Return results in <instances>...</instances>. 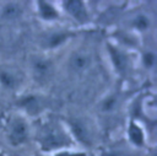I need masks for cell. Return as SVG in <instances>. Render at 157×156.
<instances>
[{
    "label": "cell",
    "instance_id": "obj_1",
    "mask_svg": "<svg viewBox=\"0 0 157 156\" xmlns=\"http://www.w3.org/2000/svg\"><path fill=\"white\" fill-rule=\"evenodd\" d=\"M38 141L42 149L45 151H52L59 147L67 146L70 144V139L66 135V133L54 123L44 124L39 129Z\"/></svg>",
    "mask_w": 157,
    "mask_h": 156
},
{
    "label": "cell",
    "instance_id": "obj_2",
    "mask_svg": "<svg viewBox=\"0 0 157 156\" xmlns=\"http://www.w3.org/2000/svg\"><path fill=\"white\" fill-rule=\"evenodd\" d=\"M69 125H70V129H71V133L75 135V138L85 144L86 146H90L92 144V139H93V135L91 133V129L90 127L82 120V119H77V118H70L67 120Z\"/></svg>",
    "mask_w": 157,
    "mask_h": 156
},
{
    "label": "cell",
    "instance_id": "obj_3",
    "mask_svg": "<svg viewBox=\"0 0 157 156\" xmlns=\"http://www.w3.org/2000/svg\"><path fill=\"white\" fill-rule=\"evenodd\" d=\"M28 138L27 123L21 118H15L9 127V140L12 145L23 144Z\"/></svg>",
    "mask_w": 157,
    "mask_h": 156
},
{
    "label": "cell",
    "instance_id": "obj_4",
    "mask_svg": "<svg viewBox=\"0 0 157 156\" xmlns=\"http://www.w3.org/2000/svg\"><path fill=\"white\" fill-rule=\"evenodd\" d=\"M32 70L36 80L38 81H45L49 79V76L53 72V63L49 59L45 58H36L32 61Z\"/></svg>",
    "mask_w": 157,
    "mask_h": 156
},
{
    "label": "cell",
    "instance_id": "obj_5",
    "mask_svg": "<svg viewBox=\"0 0 157 156\" xmlns=\"http://www.w3.org/2000/svg\"><path fill=\"white\" fill-rule=\"evenodd\" d=\"M64 6L65 10L78 22L85 23L88 21V14L87 10L85 7V4L80 0H69V1H64Z\"/></svg>",
    "mask_w": 157,
    "mask_h": 156
},
{
    "label": "cell",
    "instance_id": "obj_6",
    "mask_svg": "<svg viewBox=\"0 0 157 156\" xmlns=\"http://www.w3.org/2000/svg\"><path fill=\"white\" fill-rule=\"evenodd\" d=\"M108 52H109L112 63H113L114 68L117 69V71L120 72V74L125 72V70L128 68V58H126V55L120 49H118L117 47H114L112 44H108Z\"/></svg>",
    "mask_w": 157,
    "mask_h": 156
},
{
    "label": "cell",
    "instance_id": "obj_7",
    "mask_svg": "<svg viewBox=\"0 0 157 156\" xmlns=\"http://www.w3.org/2000/svg\"><path fill=\"white\" fill-rule=\"evenodd\" d=\"M90 63H91V59L85 53H76V54H72L70 58V66L72 70H75L77 72L86 70L88 68Z\"/></svg>",
    "mask_w": 157,
    "mask_h": 156
},
{
    "label": "cell",
    "instance_id": "obj_8",
    "mask_svg": "<svg viewBox=\"0 0 157 156\" xmlns=\"http://www.w3.org/2000/svg\"><path fill=\"white\" fill-rule=\"evenodd\" d=\"M38 11L40 14V17L47 21H53L59 17V14L55 7L47 1H38Z\"/></svg>",
    "mask_w": 157,
    "mask_h": 156
},
{
    "label": "cell",
    "instance_id": "obj_9",
    "mask_svg": "<svg viewBox=\"0 0 157 156\" xmlns=\"http://www.w3.org/2000/svg\"><path fill=\"white\" fill-rule=\"evenodd\" d=\"M21 14H22V9L21 5L17 2H7L6 5L2 6L1 10V16L5 20H15L20 17Z\"/></svg>",
    "mask_w": 157,
    "mask_h": 156
},
{
    "label": "cell",
    "instance_id": "obj_10",
    "mask_svg": "<svg viewBox=\"0 0 157 156\" xmlns=\"http://www.w3.org/2000/svg\"><path fill=\"white\" fill-rule=\"evenodd\" d=\"M0 84L9 90H15L17 87L18 79L12 71L6 70V69H1L0 70Z\"/></svg>",
    "mask_w": 157,
    "mask_h": 156
},
{
    "label": "cell",
    "instance_id": "obj_11",
    "mask_svg": "<svg viewBox=\"0 0 157 156\" xmlns=\"http://www.w3.org/2000/svg\"><path fill=\"white\" fill-rule=\"evenodd\" d=\"M69 37H70V34L66 33V32H54V33H50L45 38L44 45L47 48H56V47L61 45Z\"/></svg>",
    "mask_w": 157,
    "mask_h": 156
},
{
    "label": "cell",
    "instance_id": "obj_12",
    "mask_svg": "<svg viewBox=\"0 0 157 156\" xmlns=\"http://www.w3.org/2000/svg\"><path fill=\"white\" fill-rule=\"evenodd\" d=\"M18 104L26 111L28 112L29 114H36L39 112V101L37 97H34L33 95H28V96H25L20 102Z\"/></svg>",
    "mask_w": 157,
    "mask_h": 156
},
{
    "label": "cell",
    "instance_id": "obj_13",
    "mask_svg": "<svg viewBox=\"0 0 157 156\" xmlns=\"http://www.w3.org/2000/svg\"><path fill=\"white\" fill-rule=\"evenodd\" d=\"M129 138L135 145L141 146L144 144V131H142V129L139 125H136L135 123H130V125H129Z\"/></svg>",
    "mask_w": 157,
    "mask_h": 156
},
{
    "label": "cell",
    "instance_id": "obj_14",
    "mask_svg": "<svg viewBox=\"0 0 157 156\" xmlns=\"http://www.w3.org/2000/svg\"><path fill=\"white\" fill-rule=\"evenodd\" d=\"M119 104V97L118 95H110V96H107L102 103H101V111L104 112V113H109V112H113Z\"/></svg>",
    "mask_w": 157,
    "mask_h": 156
},
{
    "label": "cell",
    "instance_id": "obj_15",
    "mask_svg": "<svg viewBox=\"0 0 157 156\" xmlns=\"http://www.w3.org/2000/svg\"><path fill=\"white\" fill-rule=\"evenodd\" d=\"M132 26L140 31H144V29H147L148 26H150V20L146 15H137L134 17L132 20Z\"/></svg>",
    "mask_w": 157,
    "mask_h": 156
},
{
    "label": "cell",
    "instance_id": "obj_16",
    "mask_svg": "<svg viewBox=\"0 0 157 156\" xmlns=\"http://www.w3.org/2000/svg\"><path fill=\"white\" fill-rule=\"evenodd\" d=\"M101 156H132V154L125 150H121V149H112V150H107L102 152Z\"/></svg>",
    "mask_w": 157,
    "mask_h": 156
},
{
    "label": "cell",
    "instance_id": "obj_17",
    "mask_svg": "<svg viewBox=\"0 0 157 156\" xmlns=\"http://www.w3.org/2000/svg\"><path fill=\"white\" fill-rule=\"evenodd\" d=\"M142 60H144V64H145V66H146V68H152V66L155 65L156 55H155V53H153V52H147V53H145V54H144Z\"/></svg>",
    "mask_w": 157,
    "mask_h": 156
},
{
    "label": "cell",
    "instance_id": "obj_18",
    "mask_svg": "<svg viewBox=\"0 0 157 156\" xmlns=\"http://www.w3.org/2000/svg\"><path fill=\"white\" fill-rule=\"evenodd\" d=\"M58 156H87V155L82 152H60L58 154Z\"/></svg>",
    "mask_w": 157,
    "mask_h": 156
},
{
    "label": "cell",
    "instance_id": "obj_19",
    "mask_svg": "<svg viewBox=\"0 0 157 156\" xmlns=\"http://www.w3.org/2000/svg\"><path fill=\"white\" fill-rule=\"evenodd\" d=\"M0 156H4V155H2V154H1V152H0Z\"/></svg>",
    "mask_w": 157,
    "mask_h": 156
}]
</instances>
